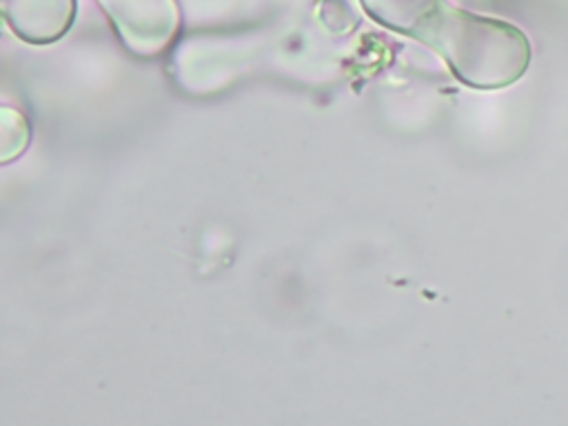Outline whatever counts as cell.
I'll list each match as a JSON object with an SVG mask.
<instances>
[{
    "instance_id": "cell-1",
    "label": "cell",
    "mask_w": 568,
    "mask_h": 426,
    "mask_svg": "<svg viewBox=\"0 0 568 426\" xmlns=\"http://www.w3.org/2000/svg\"><path fill=\"white\" fill-rule=\"evenodd\" d=\"M410 38L439 53L455 78L473 89L508 87L530 62V47L519 29L459 11L444 0L424 16Z\"/></svg>"
},
{
    "instance_id": "cell-4",
    "label": "cell",
    "mask_w": 568,
    "mask_h": 426,
    "mask_svg": "<svg viewBox=\"0 0 568 426\" xmlns=\"http://www.w3.org/2000/svg\"><path fill=\"white\" fill-rule=\"evenodd\" d=\"M439 0H362L364 9L382 24L410 36Z\"/></svg>"
},
{
    "instance_id": "cell-3",
    "label": "cell",
    "mask_w": 568,
    "mask_h": 426,
    "mask_svg": "<svg viewBox=\"0 0 568 426\" xmlns=\"http://www.w3.org/2000/svg\"><path fill=\"white\" fill-rule=\"evenodd\" d=\"M2 13L18 38L47 44L73 24L75 0H2Z\"/></svg>"
},
{
    "instance_id": "cell-2",
    "label": "cell",
    "mask_w": 568,
    "mask_h": 426,
    "mask_svg": "<svg viewBox=\"0 0 568 426\" xmlns=\"http://www.w3.org/2000/svg\"><path fill=\"white\" fill-rule=\"evenodd\" d=\"M122 44L135 55H158L175 38L180 13L173 0H98Z\"/></svg>"
},
{
    "instance_id": "cell-5",
    "label": "cell",
    "mask_w": 568,
    "mask_h": 426,
    "mask_svg": "<svg viewBox=\"0 0 568 426\" xmlns=\"http://www.w3.org/2000/svg\"><path fill=\"white\" fill-rule=\"evenodd\" d=\"M0 140H2V162H11L16 155H20L27 149L29 142V124L27 120L13 111L2 109L0 118Z\"/></svg>"
}]
</instances>
